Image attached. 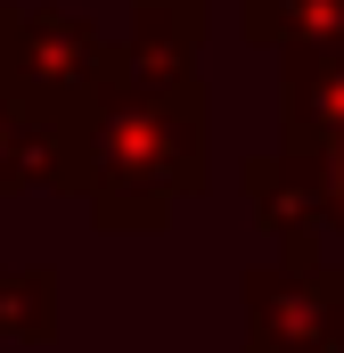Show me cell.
<instances>
[{"label":"cell","mask_w":344,"mask_h":353,"mask_svg":"<svg viewBox=\"0 0 344 353\" xmlns=\"http://www.w3.org/2000/svg\"><path fill=\"white\" fill-rule=\"evenodd\" d=\"M205 189V90L197 74H123L74 132V197L98 230H164L172 205Z\"/></svg>","instance_id":"6da1fadb"},{"label":"cell","mask_w":344,"mask_h":353,"mask_svg":"<svg viewBox=\"0 0 344 353\" xmlns=\"http://www.w3.org/2000/svg\"><path fill=\"white\" fill-rule=\"evenodd\" d=\"M115 83H123V41H107L90 17L0 0V90L17 107H33L58 132H83Z\"/></svg>","instance_id":"7a4b0ae2"},{"label":"cell","mask_w":344,"mask_h":353,"mask_svg":"<svg viewBox=\"0 0 344 353\" xmlns=\"http://www.w3.org/2000/svg\"><path fill=\"white\" fill-rule=\"evenodd\" d=\"M344 337V263H255L246 353H328Z\"/></svg>","instance_id":"3957f363"},{"label":"cell","mask_w":344,"mask_h":353,"mask_svg":"<svg viewBox=\"0 0 344 353\" xmlns=\"http://www.w3.org/2000/svg\"><path fill=\"white\" fill-rule=\"evenodd\" d=\"M246 214L279 239V263H336L328 247V189H320V165L303 157H255L246 165Z\"/></svg>","instance_id":"277c9868"},{"label":"cell","mask_w":344,"mask_h":353,"mask_svg":"<svg viewBox=\"0 0 344 353\" xmlns=\"http://www.w3.org/2000/svg\"><path fill=\"white\" fill-rule=\"evenodd\" d=\"M344 148V50L279 58V157H336Z\"/></svg>","instance_id":"5b68a950"},{"label":"cell","mask_w":344,"mask_h":353,"mask_svg":"<svg viewBox=\"0 0 344 353\" xmlns=\"http://www.w3.org/2000/svg\"><path fill=\"white\" fill-rule=\"evenodd\" d=\"M205 50V0H131V33H123V74L180 83Z\"/></svg>","instance_id":"8992f818"},{"label":"cell","mask_w":344,"mask_h":353,"mask_svg":"<svg viewBox=\"0 0 344 353\" xmlns=\"http://www.w3.org/2000/svg\"><path fill=\"white\" fill-rule=\"evenodd\" d=\"M17 189H74V132L41 123L33 107L0 90V197Z\"/></svg>","instance_id":"52a82bcc"},{"label":"cell","mask_w":344,"mask_h":353,"mask_svg":"<svg viewBox=\"0 0 344 353\" xmlns=\"http://www.w3.org/2000/svg\"><path fill=\"white\" fill-rule=\"evenodd\" d=\"M238 25L255 50H279V58L344 50V0H238Z\"/></svg>","instance_id":"ba28073f"},{"label":"cell","mask_w":344,"mask_h":353,"mask_svg":"<svg viewBox=\"0 0 344 353\" xmlns=\"http://www.w3.org/2000/svg\"><path fill=\"white\" fill-rule=\"evenodd\" d=\"M58 337V271L8 263L0 271V345H50Z\"/></svg>","instance_id":"9c48e42d"},{"label":"cell","mask_w":344,"mask_h":353,"mask_svg":"<svg viewBox=\"0 0 344 353\" xmlns=\"http://www.w3.org/2000/svg\"><path fill=\"white\" fill-rule=\"evenodd\" d=\"M320 189H328V239L344 247V148H336V157H320Z\"/></svg>","instance_id":"30bf717a"},{"label":"cell","mask_w":344,"mask_h":353,"mask_svg":"<svg viewBox=\"0 0 344 353\" xmlns=\"http://www.w3.org/2000/svg\"><path fill=\"white\" fill-rule=\"evenodd\" d=\"M328 353H344V337H336V345H328Z\"/></svg>","instance_id":"8fae6325"}]
</instances>
